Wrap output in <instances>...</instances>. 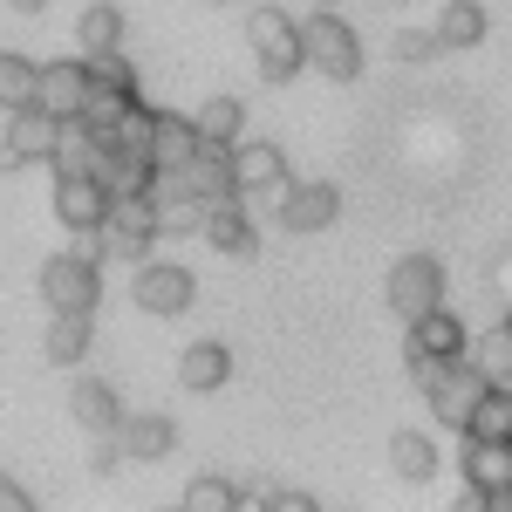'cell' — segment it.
Instances as JSON below:
<instances>
[{
    "label": "cell",
    "instance_id": "cell-28",
    "mask_svg": "<svg viewBox=\"0 0 512 512\" xmlns=\"http://www.w3.org/2000/svg\"><path fill=\"white\" fill-rule=\"evenodd\" d=\"M431 55H437V28H431V35H417V28L396 35V62H431Z\"/></svg>",
    "mask_w": 512,
    "mask_h": 512
},
{
    "label": "cell",
    "instance_id": "cell-15",
    "mask_svg": "<svg viewBox=\"0 0 512 512\" xmlns=\"http://www.w3.org/2000/svg\"><path fill=\"white\" fill-rule=\"evenodd\" d=\"M226 376H233V349H226L219 335H205V342H192V349L178 355V383H185V390H198V396L219 390Z\"/></svg>",
    "mask_w": 512,
    "mask_h": 512
},
{
    "label": "cell",
    "instance_id": "cell-13",
    "mask_svg": "<svg viewBox=\"0 0 512 512\" xmlns=\"http://www.w3.org/2000/svg\"><path fill=\"white\" fill-rule=\"evenodd\" d=\"M41 110H55V117H82V103H89V62H48L41 69V89H35Z\"/></svg>",
    "mask_w": 512,
    "mask_h": 512
},
{
    "label": "cell",
    "instance_id": "cell-23",
    "mask_svg": "<svg viewBox=\"0 0 512 512\" xmlns=\"http://www.w3.org/2000/svg\"><path fill=\"white\" fill-rule=\"evenodd\" d=\"M485 41V7L478 0H451L437 14V48H478Z\"/></svg>",
    "mask_w": 512,
    "mask_h": 512
},
{
    "label": "cell",
    "instance_id": "cell-16",
    "mask_svg": "<svg viewBox=\"0 0 512 512\" xmlns=\"http://www.w3.org/2000/svg\"><path fill=\"white\" fill-rule=\"evenodd\" d=\"M117 444H123V458L158 465V458H171V451H178V424H171V417H123V424H117Z\"/></svg>",
    "mask_w": 512,
    "mask_h": 512
},
{
    "label": "cell",
    "instance_id": "cell-17",
    "mask_svg": "<svg viewBox=\"0 0 512 512\" xmlns=\"http://www.w3.org/2000/svg\"><path fill=\"white\" fill-rule=\"evenodd\" d=\"M41 349H48V362H55V369H76L82 355H89V315H82V308H55V315H48V342H41Z\"/></svg>",
    "mask_w": 512,
    "mask_h": 512
},
{
    "label": "cell",
    "instance_id": "cell-11",
    "mask_svg": "<svg viewBox=\"0 0 512 512\" xmlns=\"http://www.w3.org/2000/svg\"><path fill=\"white\" fill-rule=\"evenodd\" d=\"M198 233L212 239V253H233V260H246L253 253V219H246V198H212L205 205V219H198Z\"/></svg>",
    "mask_w": 512,
    "mask_h": 512
},
{
    "label": "cell",
    "instance_id": "cell-8",
    "mask_svg": "<svg viewBox=\"0 0 512 512\" xmlns=\"http://www.w3.org/2000/svg\"><path fill=\"white\" fill-rule=\"evenodd\" d=\"M55 219L69 233H96L110 219V185L96 171H55Z\"/></svg>",
    "mask_w": 512,
    "mask_h": 512
},
{
    "label": "cell",
    "instance_id": "cell-2",
    "mask_svg": "<svg viewBox=\"0 0 512 512\" xmlns=\"http://www.w3.org/2000/svg\"><path fill=\"white\" fill-rule=\"evenodd\" d=\"M301 69H321L328 82H355L362 76V41L342 14H328L315 0V14L301 21Z\"/></svg>",
    "mask_w": 512,
    "mask_h": 512
},
{
    "label": "cell",
    "instance_id": "cell-3",
    "mask_svg": "<svg viewBox=\"0 0 512 512\" xmlns=\"http://www.w3.org/2000/svg\"><path fill=\"white\" fill-rule=\"evenodd\" d=\"M246 41H253V62H260V76L267 82H287L301 76V21L287 14V7H253L246 14Z\"/></svg>",
    "mask_w": 512,
    "mask_h": 512
},
{
    "label": "cell",
    "instance_id": "cell-14",
    "mask_svg": "<svg viewBox=\"0 0 512 512\" xmlns=\"http://www.w3.org/2000/svg\"><path fill=\"white\" fill-rule=\"evenodd\" d=\"M478 390H485V376H478L472 362H451V376L431 390V410H437V424H451V431H465V417H472V403Z\"/></svg>",
    "mask_w": 512,
    "mask_h": 512
},
{
    "label": "cell",
    "instance_id": "cell-1",
    "mask_svg": "<svg viewBox=\"0 0 512 512\" xmlns=\"http://www.w3.org/2000/svg\"><path fill=\"white\" fill-rule=\"evenodd\" d=\"M96 294H103V239L82 233V253H55V260L41 267V301H48V315H55V308L96 315Z\"/></svg>",
    "mask_w": 512,
    "mask_h": 512
},
{
    "label": "cell",
    "instance_id": "cell-32",
    "mask_svg": "<svg viewBox=\"0 0 512 512\" xmlns=\"http://www.w3.org/2000/svg\"><path fill=\"white\" fill-rule=\"evenodd\" d=\"M7 7H14V14H41L48 0H7Z\"/></svg>",
    "mask_w": 512,
    "mask_h": 512
},
{
    "label": "cell",
    "instance_id": "cell-4",
    "mask_svg": "<svg viewBox=\"0 0 512 512\" xmlns=\"http://www.w3.org/2000/svg\"><path fill=\"white\" fill-rule=\"evenodd\" d=\"M383 301H390L403 321L444 308V260H437V253H403L390 267V280H383Z\"/></svg>",
    "mask_w": 512,
    "mask_h": 512
},
{
    "label": "cell",
    "instance_id": "cell-24",
    "mask_svg": "<svg viewBox=\"0 0 512 512\" xmlns=\"http://www.w3.org/2000/svg\"><path fill=\"white\" fill-rule=\"evenodd\" d=\"M198 151V130L192 117H158V130H151V164L158 171H171V164H185Z\"/></svg>",
    "mask_w": 512,
    "mask_h": 512
},
{
    "label": "cell",
    "instance_id": "cell-7",
    "mask_svg": "<svg viewBox=\"0 0 512 512\" xmlns=\"http://www.w3.org/2000/svg\"><path fill=\"white\" fill-rule=\"evenodd\" d=\"M465 485L478 506L512 512V437H465Z\"/></svg>",
    "mask_w": 512,
    "mask_h": 512
},
{
    "label": "cell",
    "instance_id": "cell-33",
    "mask_svg": "<svg viewBox=\"0 0 512 512\" xmlns=\"http://www.w3.org/2000/svg\"><path fill=\"white\" fill-rule=\"evenodd\" d=\"M499 321H506V328H512V308H506V315H499Z\"/></svg>",
    "mask_w": 512,
    "mask_h": 512
},
{
    "label": "cell",
    "instance_id": "cell-30",
    "mask_svg": "<svg viewBox=\"0 0 512 512\" xmlns=\"http://www.w3.org/2000/svg\"><path fill=\"white\" fill-rule=\"evenodd\" d=\"M492 287H499V301L512 308V246L499 253V260H492Z\"/></svg>",
    "mask_w": 512,
    "mask_h": 512
},
{
    "label": "cell",
    "instance_id": "cell-20",
    "mask_svg": "<svg viewBox=\"0 0 512 512\" xmlns=\"http://www.w3.org/2000/svg\"><path fill=\"white\" fill-rule=\"evenodd\" d=\"M390 472L410 478V485H431L437 478V444L424 431H396L390 437Z\"/></svg>",
    "mask_w": 512,
    "mask_h": 512
},
{
    "label": "cell",
    "instance_id": "cell-21",
    "mask_svg": "<svg viewBox=\"0 0 512 512\" xmlns=\"http://www.w3.org/2000/svg\"><path fill=\"white\" fill-rule=\"evenodd\" d=\"M465 437H512V383H485L465 417Z\"/></svg>",
    "mask_w": 512,
    "mask_h": 512
},
{
    "label": "cell",
    "instance_id": "cell-19",
    "mask_svg": "<svg viewBox=\"0 0 512 512\" xmlns=\"http://www.w3.org/2000/svg\"><path fill=\"white\" fill-rule=\"evenodd\" d=\"M239 123H246L239 96H212V103H198L192 130H198V144H205V151H233V144H239Z\"/></svg>",
    "mask_w": 512,
    "mask_h": 512
},
{
    "label": "cell",
    "instance_id": "cell-34",
    "mask_svg": "<svg viewBox=\"0 0 512 512\" xmlns=\"http://www.w3.org/2000/svg\"><path fill=\"white\" fill-rule=\"evenodd\" d=\"M321 7H335V0H321Z\"/></svg>",
    "mask_w": 512,
    "mask_h": 512
},
{
    "label": "cell",
    "instance_id": "cell-22",
    "mask_svg": "<svg viewBox=\"0 0 512 512\" xmlns=\"http://www.w3.org/2000/svg\"><path fill=\"white\" fill-rule=\"evenodd\" d=\"M465 362H472L485 383H512V328L499 321L492 335H478V342H465Z\"/></svg>",
    "mask_w": 512,
    "mask_h": 512
},
{
    "label": "cell",
    "instance_id": "cell-25",
    "mask_svg": "<svg viewBox=\"0 0 512 512\" xmlns=\"http://www.w3.org/2000/svg\"><path fill=\"white\" fill-rule=\"evenodd\" d=\"M76 41H82V55H103V48H123V7H117V0H96V7L82 14Z\"/></svg>",
    "mask_w": 512,
    "mask_h": 512
},
{
    "label": "cell",
    "instance_id": "cell-12",
    "mask_svg": "<svg viewBox=\"0 0 512 512\" xmlns=\"http://www.w3.org/2000/svg\"><path fill=\"white\" fill-rule=\"evenodd\" d=\"M410 328V355H431V362H458L465 355V321L451 315V308H431V315H417V321H403Z\"/></svg>",
    "mask_w": 512,
    "mask_h": 512
},
{
    "label": "cell",
    "instance_id": "cell-29",
    "mask_svg": "<svg viewBox=\"0 0 512 512\" xmlns=\"http://www.w3.org/2000/svg\"><path fill=\"white\" fill-rule=\"evenodd\" d=\"M267 512H315V499H308V492H294V485H274Z\"/></svg>",
    "mask_w": 512,
    "mask_h": 512
},
{
    "label": "cell",
    "instance_id": "cell-10",
    "mask_svg": "<svg viewBox=\"0 0 512 512\" xmlns=\"http://www.w3.org/2000/svg\"><path fill=\"white\" fill-rule=\"evenodd\" d=\"M335 219H342V192L328 178H308V185H294L280 198V226L287 233H328Z\"/></svg>",
    "mask_w": 512,
    "mask_h": 512
},
{
    "label": "cell",
    "instance_id": "cell-31",
    "mask_svg": "<svg viewBox=\"0 0 512 512\" xmlns=\"http://www.w3.org/2000/svg\"><path fill=\"white\" fill-rule=\"evenodd\" d=\"M0 512H28V492L14 478H0Z\"/></svg>",
    "mask_w": 512,
    "mask_h": 512
},
{
    "label": "cell",
    "instance_id": "cell-5",
    "mask_svg": "<svg viewBox=\"0 0 512 512\" xmlns=\"http://www.w3.org/2000/svg\"><path fill=\"white\" fill-rule=\"evenodd\" d=\"M233 192L280 212V198L294 192V171L280 158V144H233Z\"/></svg>",
    "mask_w": 512,
    "mask_h": 512
},
{
    "label": "cell",
    "instance_id": "cell-26",
    "mask_svg": "<svg viewBox=\"0 0 512 512\" xmlns=\"http://www.w3.org/2000/svg\"><path fill=\"white\" fill-rule=\"evenodd\" d=\"M41 89V69L28 55H14V48H0V110H21V103H35Z\"/></svg>",
    "mask_w": 512,
    "mask_h": 512
},
{
    "label": "cell",
    "instance_id": "cell-27",
    "mask_svg": "<svg viewBox=\"0 0 512 512\" xmlns=\"http://www.w3.org/2000/svg\"><path fill=\"white\" fill-rule=\"evenodd\" d=\"M185 512H239V485L219 472H198L185 485Z\"/></svg>",
    "mask_w": 512,
    "mask_h": 512
},
{
    "label": "cell",
    "instance_id": "cell-6",
    "mask_svg": "<svg viewBox=\"0 0 512 512\" xmlns=\"http://www.w3.org/2000/svg\"><path fill=\"white\" fill-rule=\"evenodd\" d=\"M55 144H62V117H55V110H41V103L7 110L0 164H55Z\"/></svg>",
    "mask_w": 512,
    "mask_h": 512
},
{
    "label": "cell",
    "instance_id": "cell-9",
    "mask_svg": "<svg viewBox=\"0 0 512 512\" xmlns=\"http://www.w3.org/2000/svg\"><path fill=\"white\" fill-rule=\"evenodd\" d=\"M130 294H137L144 315H185V308H192V274H185L178 260H137Z\"/></svg>",
    "mask_w": 512,
    "mask_h": 512
},
{
    "label": "cell",
    "instance_id": "cell-18",
    "mask_svg": "<svg viewBox=\"0 0 512 512\" xmlns=\"http://www.w3.org/2000/svg\"><path fill=\"white\" fill-rule=\"evenodd\" d=\"M69 410H76L82 431H117V424H123L117 390H110V383H96V376H82L76 390H69Z\"/></svg>",
    "mask_w": 512,
    "mask_h": 512
}]
</instances>
